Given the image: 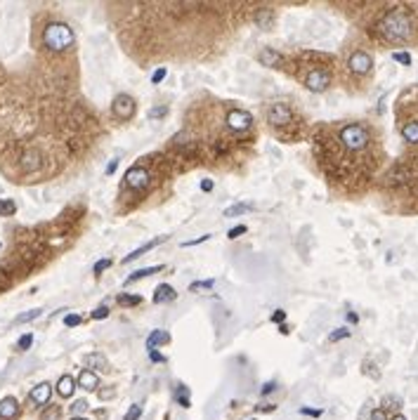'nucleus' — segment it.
<instances>
[{"label": "nucleus", "instance_id": "15", "mask_svg": "<svg viewBox=\"0 0 418 420\" xmlns=\"http://www.w3.org/2000/svg\"><path fill=\"white\" fill-rule=\"evenodd\" d=\"M97 385H100V378H97V373L92 371H81V375H78V387H83L85 392H95L97 389Z\"/></svg>", "mask_w": 418, "mask_h": 420}, {"label": "nucleus", "instance_id": "26", "mask_svg": "<svg viewBox=\"0 0 418 420\" xmlns=\"http://www.w3.org/2000/svg\"><path fill=\"white\" fill-rule=\"evenodd\" d=\"M43 314V309H31V312H24L17 316V323H26V321H34V319H38Z\"/></svg>", "mask_w": 418, "mask_h": 420}, {"label": "nucleus", "instance_id": "30", "mask_svg": "<svg viewBox=\"0 0 418 420\" xmlns=\"http://www.w3.org/2000/svg\"><path fill=\"white\" fill-rule=\"evenodd\" d=\"M31 342H34V333H26V335H22V338H19L17 349H22V352H24V349H29V347H31Z\"/></svg>", "mask_w": 418, "mask_h": 420}, {"label": "nucleus", "instance_id": "13", "mask_svg": "<svg viewBox=\"0 0 418 420\" xmlns=\"http://www.w3.org/2000/svg\"><path fill=\"white\" fill-rule=\"evenodd\" d=\"M399 132H401V137H404V142L418 144V121H413V118L404 121V123L399 125Z\"/></svg>", "mask_w": 418, "mask_h": 420}, {"label": "nucleus", "instance_id": "17", "mask_svg": "<svg viewBox=\"0 0 418 420\" xmlns=\"http://www.w3.org/2000/svg\"><path fill=\"white\" fill-rule=\"evenodd\" d=\"M281 62H284V57H281L276 50H272V48H265L262 52H260V64H265V66H281Z\"/></svg>", "mask_w": 418, "mask_h": 420}, {"label": "nucleus", "instance_id": "27", "mask_svg": "<svg viewBox=\"0 0 418 420\" xmlns=\"http://www.w3.org/2000/svg\"><path fill=\"white\" fill-rule=\"evenodd\" d=\"M88 411V401L85 399H78V401H74L71 404V413H74V418H81V413Z\"/></svg>", "mask_w": 418, "mask_h": 420}, {"label": "nucleus", "instance_id": "10", "mask_svg": "<svg viewBox=\"0 0 418 420\" xmlns=\"http://www.w3.org/2000/svg\"><path fill=\"white\" fill-rule=\"evenodd\" d=\"M50 396H52V385L50 382H41V385H36L31 389L29 399H31L34 406H45V404H50Z\"/></svg>", "mask_w": 418, "mask_h": 420}, {"label": "nucleus", "instance_id": "39", "mask_svg": "<svg viewBox=\"0 0 418 420\" xmlns=\"http://www.w3.org/2000/svg\"><path fill=\"white\" fill-rule=\"evenodd\" d=\"M168 114V107H161V109H151L149 111V118H161V116Z\"/></svg>", "mask_w": 418, "mask_h": 420}, {"label": "nucleus", "instance_id": "45", "mask_svg": "<svg viewBox=\"0 0 418 420\" xmlns=\"http://www.w3.org/2000/svg\"><path fill=\"white\" fill-rule=\"evenodd\" d=\"M274 387H276L274 382H265V387L260 389V394H262V396H265V394H269V392H272V389H274Z\"/></svg>", "mask_w": 418, "mask_h": 420}, {"label": "nucleus", "instance_id": "50", "mask_svg": "<svg viewBox=\"0 0 418 420\" xmlns=\"http://www.w3.org/2000/svg\"><path fill=\"white\" fill-rule=\"evenodd\" d=\"M258 411H274V404H272V406H267V404H262V406H258Z\"/></svg>", "mask_w": 418, "mask_h": 420}, {"label": "nucleus", "instance_id": "42", "mask_svg": "<svg viewBox=\"0 0 418 420\" xmlns=\"http://www.w3.org/2000/svg\"><path fill=\"white\" fill-rule=\"evenodd\" d=\"M203 241H208V234H203L201 239H192V241H184L182 246L184 248H189V246H196V243H203Z\"/></svg>", "mask_w": 418, "mask_h": 420}, {"label": "nucleus", "instance_id": "22", "mask_svg": "<svg viewBox=\"0 0 418 420\" xmlns=\"http://www.w3.org/2000/svg\"><path fill=\"white\" fill-rule=\"evenodd\" d=\"M17 213V203L10 201V198H0V215L3 217H10V215Z\"/></svg>", "mask_w": 418, "mask_h": 420}, {"label": "nucleus", "instance_id": "5", "mask_svg": "<svg viewBox=\"0 0 418 420\" xmlns=\"http://www.w3.org/2000/svg\"><path fill=\"white\" fill-rule=\"evenodd\" d=\"M265 116H267V123L272 125V128H284V125H291L293 109L288 107L286 102H274V104L267 107Z\"/></svg>", "mask_w": 418, "mask_h": 420}, {"label": "nucleus", "instance_id": "4", "mask_svg": "<svg viewBox=\"0 0 418 420\" xmlns=\"http://www.w3.org/2000/svg\"><path fill=\"white\" fill-rule=\"evenodd\" d=\"M300 81L309 92H324L331 85V76L324 66H312L300 76Z\"/></svg>", "mask_w": 418, "mask_h": 420}, {"label": "nucleus", "instance_id": "7", "mask_svg": "<svg viewBox=\"0 0 418 420\" xmlns=\"http://www.w3.org/2000/svg\"><path fill=\"white\" fill-rule=\"evenodd\" d=\"M135 111H137V102H135L130 95H126V92L116 95L114 104H111V114H114V118H118V121H130V118L135 116Z\"/></svg>", "mask_w": 418, "mask_h": 420}, {"label": "nucleus", "instance_id": "8", "mask_svg": "<svg viewBox=\"0 0 418 420\" xmlns=\"http://www.w3.org/2000/svg\"><path fill=\"white\" fill-rule=\"evenodd\" d=\"M149 180H151L149 170H147L144 165H133L126 173V177H123V184H126L128 189L140 191V189H147V187H149Z\"/></svg>", "mask_w": 418, "mask_h": 420}, {"label": "nucleus", "instance_id": "38", "mask_svg": "<svg viewBox=\"0 0 418 420\" xmlns=\"http://www.w3.org/2000/svg\"><path fill=\"white\" fill-rule=\"evenodd\" d=\"M163 78H166V69H156V71H154V76H151V83H156V85H159Z\"/></svg>", "mask_w": 418, "mask_h": 420}, {"label": "nucleus", "instance_id": "32", "mask_svg": "<svg viewBox=\"0 0 418 420\" xmlns=\"http://www.w3.org/2000/svg\"><path fill=\"white\" fill-rule=\"evenodd\" d=\"M392 59H394V62H399V64H404V66L411 64V55H409V52H392Z\"/></svg>", "mask_w": 418, "mask_h": 420}, {"label": "nucleus", "instance_id": "37", "mask_svg": "<svg viewBox=\"0 0 418 420\" xmlns=\"http://www.w3.org/2000/svg\"><path fill=\"white\" fill-rule=\"evenodd\" d=\"M109 316V309L107 307H97L95 312H92V319H107Z\"/></svg>", "mask_w": 418, "mask_h": 420}, {"label": "nucleus", "instance_id": "6", "mask_svg": "<svg viewBox=\"0 0 418 420\" xmlns=\"http://www.w3.org/2000/svg\"><path fill=\"white\" fill-rule=\"evenodd\" d=\"M227 121V128L232 132H248L255 125V121H253V116L246 111V109H229L225 116Z\"/></svg>", "mask_w": 418, "mask_h": 420}, {"label": "nucleus", "instance_id": "48", "mask_svg": "<svg viewBox=\"0 0 418 420\" xmlns=\"http://www.w3.org/2000/svg\"><path fill=\"white\" fill-rule=\"evenodd\" d=\"M347 321H350V323H357V321H359V316H357L354 312H350V314H347Z\"/></svg>", "mask_w": 418, "mask_h": 420}, {"label": "nucleus", "instance_id": "51", "mask_svg": "<svg viewBox=\"0 0 418 420\" xmlns=\"http://www.w3.org/2000/svg\"><path fill=\"white\" fill-rule=\"evenodd\" d=\"M279 328H281V333H284V335H288V333H291V328H288V326H286V323H281V326H279Z\"/></svg>", "mask_w": 418, "mask_h": 420}, {"label": "nucleus", "instance_id": "19", "mask_svg": "<svg viewBox=\"0 0 418 420\" xmlns=\"http://www.w3.org/2000/svg\"><path fill=\"white\" fill-rule=\"evenodd\" d=\"M83 363L90 366V368H104V366H107V356L100 354V352H92V354L83 356Z\"/></svg>", "mask_w": 418, "mask_h": 420}, {"label": "nucleus", "instance_id": "33", "mask_svg": "<svg viewBox=\"0 0 418 420\" xmlns=\"http://www.w3.org/2000/svg\"><path fill=\"white\" fill-rule=\"evenodd\" d=\"M83 323V316H78V314H69V316H64V326H81Z\"/></svg>", "mask_w": 418, "mask_h": 420}, {"label": "nucleus", "instance_id": "29", "mask_svg": "<svg viewBox=\"0 0 418 420\" xmlns=\"http://www.w3.org/2000/svg\"><path fill=\"white\" fill-rule=\"evenodd\" d=\"M140 415H142V406H140V404H133L130 408H128V413H126V418H123V420H137Z\"/></svg>", "mask_w": 418, "mask_h": 420}, {"label": "nucleus", "instance_id": "47", "mask_svg": "<svg viewBox=\"0 0 418 420\" xmlns=\"http://www.w3.org/2000/svg\"><path fill=\"white\" fill-rule=\"evenodd\" d=\"M116 165H118V158H114V161L109 163V168H107V175H111V173H114V170H116Z\"/></svg>", "mask_w": 418, "mask_h": 420}, {"label": "nucleus", "instance_id": "40", "mask_svg": "<svg viewBox=\"0 0 418 420\" xmlns=\"http://www.w3.org/2000/svg\"><path fill=\"white\" fill-rule=\"evenodd\" d=\"M149 359H151V361H156V363H163V361H166V356L159 354L156 349H149Z\"/></svg>", "mask_w": 418, "mask_h": 420}, {"label": "nucleus", "instance_id": "11", "mask_svg": "<svg viewBox=\"0 0 418 420\" xmlns=\"http://www.w3.org/2000/svg\"><path fill=\"white\" fill-rule=\"evenodd\" d=\"M19 415V401L15 396H5L0 401V420H15Z\"/></svg>", "mask_w": 418, "mask_h": 420}, {"label": "nucleus", "instance_id": "3", "mask_svg": "<svg viewBox=\"0 0 418 420\" xmlns=\"http://www.w3.org/2000/svg\"><path fill=\"white\" fill-rule=\"evenodd\" d=\"M43 43H45V48L52 50V52H64V50H69L76 43V36L69 24H64V22H52V24H48L45 31H43Z\"/></svg>", "mask_w": 418, "mask_h": 420}, {"label": "nucleus", "instance_id": "24", "mask_svg": "<svg viewBox=\"0 0 418 420\" xmlns=\"http://www.w3.org/2000/svg\"><path fill=\"white\" fill-rule=\"evenodd\" d=\"M175 396H177V404L182 406V408H187V406H189V392H187V387H184V385H177Z\"/></svg>", "mask_w": 418, "mask_h": 420}, {"label": "nucleus", "instance_id": "43", "mask_svg": "<svg viewBox=\"0 0 418 420\" xmlns=\"http://www.w3.org/2000/svg\"><path fill=\"white\" fill-rule=\"evenodd\" d=\"M284 316H286L284 309H276V312L272 314V321H274V323H281V321H284Z\"/></svg>", "mask_w": 418, "mask_h": 420}, {"label": "nucleus", "instance_id": "28", "mask_svg": "<svg viewBox=\"0 0 418 420\" xmlns=\"http://www.w3.org/2000/svg\"><path fill=\"white\" fill-rule=\"evenodd\" d=\"M111 267V257H104V260H100V262H95V267H92V272H95V276H100L104 269H109Z\"/></svg>", "mask_w": 418, "mask_h": 420}, {"label": "nucleus", "instance_id": "12", "mask_svg": "<svg viewBox=\"0 0 418 420\" xmlns=\"http://www.w3.org/2000/svg\"><path fill=\"white\" fill-rule=\"evenodd\" d=\"M166 239H168V236H159V239H151V241H147L144 246L135 248V250H133V253H130V255H128V257H123V264H128V262H133V260H137V257L147 255V253H149L151 248H156V246H159V243H163V241H166Z\"/></svg>", "mask_w": 418, "mask_h": 420}, {"label": "nucleus", "instance_id": "2", "mask_svg": "<svg viewBox=\"0 0 418 420\" xmlns=\"http://www.w3.org/2000/svg\"><path fill=\"white\" fill-rule=\"evenodd\" d=\"M338 142L347 154H361L371 144V132L364 123H345L338 130Z\"/></svg>", "mask_w": 418, "mask_h": 420}, {"label": "nucleus", "instance_id": "20", "mask_svg": "<svg viewBox=\"0 0 418 420\" xmlns=\"http://www.w3.org/2000/svg\"><path fill=\"white\" fill-rule=\"evenodd\" d=\"M168 340H170V335H168L166 330H154V333L149 335V340H147V347L154 349L156 345H163V342H168Z\"/></svg>", "mask_w": 418, "mask_h": 420}, {"label": "nucleus", "instance_id": "21", "mask_svg": "<svg viewBox=\"0 0 418 420\" xmlns=\"http://www.w3.org/2000/svg\"><path fill=\"white\" fill-rule=\"evenodd\" d=\"M116 300H118V305H123V307H137V305H142V295H128V293H121Z\"/></svg>", "mask_w": 418, "mask_h": 420}, {"label": "nucleus", "instance_id": "25", "mask_svg": "<svg viewBox=\"0 0 418 420\" xmlns=\"http://www.w3.org/2000/svg\"><path fill=\"white\" fill-rule=\"evenodd\" d=\"M215 286V279H206V281H194L192 286H189V290L192 293H196V290H206V288H213Z\"/></svg>", "mask_w": 418, "mask_h": 420}, {"label": "nucleus", "instance_id": "23", "mask_svg": "<svg viewBox=\"0 0 418 420\" xmlns=\"http://www.w3.org/2000/svg\"><path fill=\"white\" fill-rule=\"evenodd\" d=\"M251 210V203H236V206H229L225 210V217H234V215H241V213H248Z\"/></svg>", "mask_w": 418, "mask_h": 420}, {"label": "nucleus", "instance_id": "9", "mask_svg": "<svg viewBox=\"0 0 418 420\" xmlns=\"http://www.w3.org/2000/svg\"><path fill=\"white\" fill-rule=\"evenodd\" d=\"M347 69H350L352 74H357V76H366L368 71L373 69V59H371L368 52L357 50V52H352L350 59H347Z\"/></svg>", "mask_w": 418, "mask_h": 420}, {"label": "nucleus", "instance_id": "35", "mask_svg": "<svg viewBox=\"0 0 418 420\" xmlns=\"http://www.w3.org/2000/svg\"><path fill=\"white\" fill-rule=\"evenodd\" d=\"M343 338H350V328H340V330H333V333L328 335V340H331V342H335V340H343Z\"/></svg>", "mask_w": 418, "mask_h": 420}, {"label": "nucleus", "instance_id": "18", "mask_svg": "<svg viewBox=\"0 0 418 420\" xmlns=\"http://www.w3.org/2000/svg\"><path fill=\"white\" fill-rule=\"evenodd\" d=\"M156 272H163V264H156V267H144V269H137V272H133L130 276L126 279V283H135V281L140 279H147V276H151V274Z\"/></svg>", "mask_w": 418, "mask_h": 420}, {"label": "nucleus", "instance_id": "46", "mask_svg": "<svg viewBox=\"0 0 418 420\" xmlns=\"http://www.w3.org/2000/svg\"><path fill=\"white\" fill-rule=\"evenodd\" d=\"M201 191H213V180H203V182H201Z\"/></svg>", "mask_w": 418, "mask_h": 420}, {"label": "nucleus", "instance_id": "44", "mask_svg": "<svg viewBox=\"0 0 418 420\" xmlns=\"http://www.w3.org/2000/svg\"><path fill=\"white\" fill-rule=\"evenodd\" d=\"M371 420H387V415H385L383 408H376V411L371 413Z\"/></svg>", "mask_w": 418, "mask_h": 420}, {"label": "nucleus", "instance_id": "41", "mask_svg": "<svg viewBox=\"0 0 418 420\" xmlns=\"http://www.w3.org/2000/svg\"><path fill=\"white\" fill-rule=\"evenodd\" d=\"M302 415H312V418H319L321 415V408H300Z\"/></svg>", "mask_w": 418, "mask_h": 420}, {"label": "nucleus", "instance_id": "1", "mask_svg": "<svg viewBox=\"0 0 418 420\" xmlns=\"http://www.w3.org/2000/svg\"><path fill=\"white\" fill-rule=\"evenodd\" d=\"M378 29H380V36L390 43H404L413 36V22H411V17L404 10L387 12Z\"/></svg>", "mask_w": 418, "mask_h": 420}, {"label": "nucleus", "instance_id": "14", "mask_svg": "<svg viewBox=\"0 0 418 420\" xmlns=\"http://www.w3.org/2000/svg\"><path fill=\"white\" fill-rule=\"evenodd\" d=\"M175 297H177V290H173L170 283H161L159 288H156V293H154V302L163 305V302H173Z\"/></svg>", "mask_w": 418, "mask_h": 420}, {"label": "nucleus", "instance_id": "52", "mask_svg": "<svg viewBox=\"0 0 418 420\" xmlns=\"http://www.w3.org/2000/svg\"><path fill=\"white\" fill-rule=\"evenodd\" d=\"M390 420H406V418H404L401 413H397V415H392V418H390Z\"/></svg>", "mask_w": 418, "mask_h": 420}, {"label": "nucleus", "instance_id": "36", "mask_svg": "<svg viewBox=\"0 0 418 420\" xmlns=\"http://www.w3.org/2000/svg\"><path fill=\"white\" fill-rule=\"evenodd\" d=\"M255 19L260 22V26H262V29H267V19H272V12H269V10H265V12H258V15H255Z\"/></svg>", "mask_w": 418, "mask_h": 420}, {"label": "nucleus", "instance_id": "31", "mask_svg": "<svg viewBox=\"0 0 418 420\" xmlns=\"http://www.w3.org/2000/svg\"><path fill=\"white\" fill-rule=\"evenodd\" d=\"M246 231H248V227H246V224H239V227H232V229L227 231V236H229V239H239Z\"/></svg>", "mask_w": 418, "mask_h": 420}, {"label": "nucleus", "instance_id": "54", "mask_svg": "<svg viewBox=\"0 0 418 420\" xmlns=\"http://www.w3.org/2000/svg\"><path fill=\"white\" fill-rule=\"evenodd\" d=\"M248 420H253V418H248Z\"/></svg>", "mask_w": 418, "mask_h": 420}, {"label": "nucleus", "instance_id": "53", "mask_svg": "<svg viewBox=\"0 0 418 420\" xmlns=\"http://www.w3.org/2000/svg\"><path fill=\"white\" fill-rule=\"evenodd\" d=\"M71 420H88V418H71Z\"/></svg>", "mask_w": 418, "mask_h": 420}, {"label": "nucleus", "instance_id": "16", "mask_svg": "<svg viewBox=\"0 0 418 420\" xmlns=\"http://www.w3.org/2000/svg\"><path fill=\"white\" fill-rule=\"evenodd\" d=\"M74 392H76V380L71 375H62L57 380V394L62 399H69V396H74Z\"/></svg>", "mask_w": 418, "mask_h": 420}, {"label": "nucleus", "instance_id": "34", "mask_svg": "<svg viewBox=\"0 0 418 420\" xmlns=\"http://www.w3.org/2000/svg\"><path fill=\"white\" fill-rule=\"evenodd\" d=\"M41 420H59V406H50V408L41 415Z\"/></svg>", "mask_w": 418, "mask_h": 420}, {"label": "nucleus", "instance_id": "49", "mask_svg": "<svg viewBox=\"0 0 418 420\" xmlns=\"http://www.w3.org/2000/svg\"><path fill=\"white\" fill-rule=\"evenodd\" d=\"M111 394H114V389H104V392H100V399H109Z\"/></svg>", "mask_w": 418, "mask_h": 420}]
</instances>
